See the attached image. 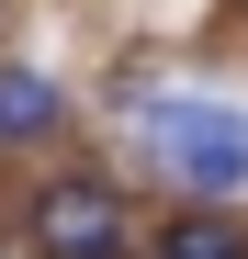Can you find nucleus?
I'll return each mask as SVG.
<instances>
[{"instance_id":"2","label":"nucleus","mask_w":248,"mask_h":259,"mask_svg":"<svg viewBox=\"0 0 248 259\" xmlns=\"http://www.w3.org/2000/svg\"><path fill=\"white\" fill-rule=\"evenodd\" d=\"M23 226L46 259H124V192L113 181H46Z\"/></svg>"},{"instance_id":"4","label":"nucleus","mask_w":248,"mask_h":259,"mask_svg":"<svg viewBox=\"0 0 248 259\" xmlns=\"http://www.w3.org/2000/svg\"><path fill=\"white\" fill-rule=\"evenodd\" d=\"M147 259H248V237H237V226H215V214H192V226H170Z\"/></svg>"},{"instance_id":"1","label":"nucleus","mask_w":248,"mask_h":259,"mask_svg":"<svg viewBox=\"0 0 248 259\" xmlns=\"http://www.w3.org/2000/svg\"><path fill=\"white\" fill-rule=\"evenodd\" d=\"M136 124H147V158L181 192H248V113L237 102H170V113L147 102Z\"/></svg>"},{"instance_id":"3","label":"nucleus","mask_w":248,"mask_h":259,"mask_svg":"<svg viewBox=\"0 0 248 259\" xmlns=\"http://www.w3.org/2000/svg\"><path fill=\"white\" fill-rule=\"evenodd\" d=\"M68 124V91L46 68H0V147H23V136H57Z\"/></svg>"}]
</instances>
